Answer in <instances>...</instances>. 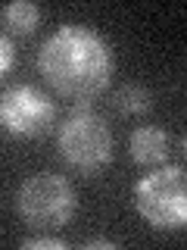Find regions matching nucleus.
Masks as SVG:
<instances>
[{
    "mask_svg": "<svg viewBox=\"0 0 187 250\" xmlns=\"http://www.w3.org/2000/svg\"><path fill=\"white\" fill-rule=\"evenodd\" d=\"M37 69L56 94L88 106L91 97L109 88L115 60L100 31L78 22H62L37 50Z\"/></svg>",
    "mask_w": 187,
    "mask_h": 250,
    "instance_id": "1",
    "label": "nucleus"
},
{
    "mask_svg": "<svg viewBox=\"0 0 187 250\" xmlns=\"http://www.w3.org/2000/svg\"><path fill=\"white\" fill-rule=\"evenodd\" d=\"M78 209L75 188L62 175L37 172L28 175L16 191V213L35 231H59L69 225V219Z\"/></svg>",
    "mask_w": 187,
    "mask_h": 250,
    "instance_id": "2",
    "label": "nucleus"
},
{
    "mask_svg": "<svg viewBox=\"0 0 187 250\" xmlns=\"http://www.w3.org/2000/svg\"><path fill=\"white\" fill-rule=\"evenodd\" d=\"M134 209L150 229L178 231L187 222V182L178 166L156 169L134 185Z\"/></svg>",
    "mask_w": 187,
    "mask_h": 250,
    "instance_id": "3",
    "label": "nucleus"
},
{
    "mask_svg": "<svg viewBox=\"0 0 187 250\" xmlns=\"http://www.w3.org/2000/svg\"><path fill=\"white\" fill-rule=\"evenodd\" d=\"M56 147L72 169L94 175V172L106 169L112 160V131L97 113H91V106H78L59 125Z\"/></svg>",
    "mask_w": 187,
    "mask_h": 250,
    "instance_id": "4",
    "label": "nucleus"
},
{
    "mask_svg": "<svg viewBox=\"0 0 187 250\" xmlns=\"http://www.w3.org/2000/svg\"><path fill=\"white\" fill-rule=\"evenodd\" d=\"M50 97L31 84H16L0 97V128L13 138H37L53 125Z\"/></svg>",
    "mask_w": 187,
    "mask_h": 250,
    "instance_id": "5",
    "label": "nucleus"
},
{
    "mask_svg": "<svg viewBox=\"0 0 187 250\" xmlns=\"http://www.w3.org/2000/svg\"><path fill=\"white\" fill-rule=\"evenodd\" d=\"M128 150L137 166H159L168 156V131L159 125H140L131 131Z\"/></svg>",
    "mask_w": 187,
    "mask_h": 250,
    "instance_id": "6",
    "label": "nucleus"
},
{
    "mask_svg": "<svg viewBox=\"0 0 187 250\" xmlns=\"http://www.w3.org/2000/svg\"><path fill=\"white\" fill-rule=\"evenodd\" d=\"M0 19H3V25L16 31V35H31V31L37 28V22H41V10H37L31 0H13V3H6L3 10H0Z\"/></svg>",
    "mask_w": 187,
    "mask_h": 250,
    "instance_id": "7",
    "label": "nucleus"
},
{
    "mask_svg": "<svg viewBox=\"0 0 187 250\" xmlns=\"http://www.w3.org/2000/svg\"><path fill=\"white\" fill-rule=\"evenodd\" d=\"M115 106L128 116H140L153 106V94L144 88V84H125V88L115 94Z\"/></svg>",
    "mask_w": 187,
    "mask_h": 250,
    "instance_id": "8",
    "label": "nucleus"
},
{
    "mask_svg": "<svg viewBox=\"0 0 187 250\" xmlns=\"http://www.w3.org/2000/svg\"><path fill=\"white\" fill-rule=\"evenodd\" d=\"M22 247L25 250H66V241L53 238L50 231H44V234H37V238H22Z\"/></svg>",
    "mask_w": 187,
    "mask_h": 250,
    "instance_id": "9",
    "label": "nucleus"
},
{
    "mask_svg": "<svg viewBox=\"0 0 187 250\" xmlns=\"http://www.w3.org/2000/svg\"><path fill=\"white\" fill-rule=\"evenodd\" d=\"M13 62H16V47H13L10 38L0 35V78H3V75L13 69Z\"/></svg>",
    "mask_w": 187,
    "mask_h": 250,
    "instance_id": "10",
    "label": "nucleus"
},
{
    "mask_svg": "<svg viewBox=\"0 0 187 250\" xmlns=\"http://www.w3.org/2000/svg\"><path fill=\"white\" fill-rule=\"evenodd\" d=\"M88 250H97V247H106V250H115V241H109V238H91L88 244H84Z\"/></svg>",
    "mask_w": 187,
    "mask_h": 250,
    "instance_id": "11",
    "label": "nucleus"
}]
</instances>
